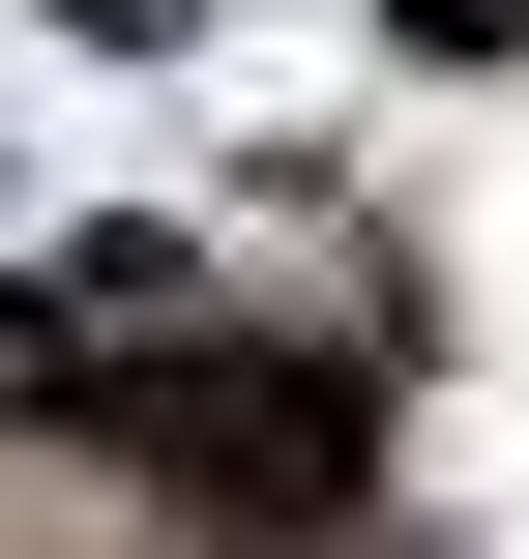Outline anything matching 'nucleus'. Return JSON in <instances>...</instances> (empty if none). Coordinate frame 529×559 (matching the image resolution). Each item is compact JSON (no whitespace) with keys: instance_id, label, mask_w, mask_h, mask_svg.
<instances>
[{"instance_id":"1","label":"nucleus","mask_w":529,"mask_h":559,"mask_svg":"<svg viewBox=\"0 0 529 559\" xmlns=\"http://www.w3.org/2000/svg\"><path fill=\"white\" fill-rule=\"evenodd\" d=\"M147 442H177V501H236V531H324V501H353V413H324V383H177Z\"/></svg>"}]
</instances>
